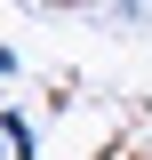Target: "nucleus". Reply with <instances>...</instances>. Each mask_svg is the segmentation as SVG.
Returning a JSON list of instances; mask_svg holds the SVG:
<instances>
[{"label":"nucleus","instance_id":"obj_5","mask_svg":"<svg viewBox=\"0 0 152 160\" xmlns=\"http://www.w3.org/2000/svg\"><path fill=\"white\" fill-rule=\"evenodd\" d=\"M0 160H8V136H0Z\"/></svg>","mask_w":152,"mask_h":160},{"label":"nucleus","instance_id":"obj_3","mask_svg":"<svg viewBox=\"0 0 152 160\" xmlns=\"http://www.w3.org/2000/svg\"><path fill=\"white\" fill-rule=\"evenodd\" d=\"M0 80H16V48H0Z\"/></svg>","mask_w":152,"mask_h":160},{"label":"nucleus","instance_id":"obj_4","mask_svg":"<svg viewBox=\"0 0 152 160\" xmlns=\"http://www.w3.org/2000/svg\"><path fill=\"white\" fill-rule=\"evenodd\" d=\"M56 8H104V0H56Z\"/></svg>","mask_w":152,"mask_h":160},{"label":"nucleus","instance_id":"obj_2","mask_svg":"<svg viewBox=\"0 0 152 160\" xmlns=\"http://www.w3.org/2000/svg\"><path fill=\"white\" fill-rule=\"evenodd\" d=\"M104 8H112V24H136V16H144V0H104Z\"/></svg>","mask_w":152,"mask_h":160},{"label":"nucleus","instance_id":"obj_1","mask_svg":"<svg viewBox=\"0 0 152 160\" xmlns=\"http://www.w3.org/2000/svg\"><path fill=\"white\" fill-rule=\"evenodd\" d=\"M0 136H8V160H40V128L24 112H0Z\"/></svg>","mask_w":152,"mask_h":160}]
</instances>
